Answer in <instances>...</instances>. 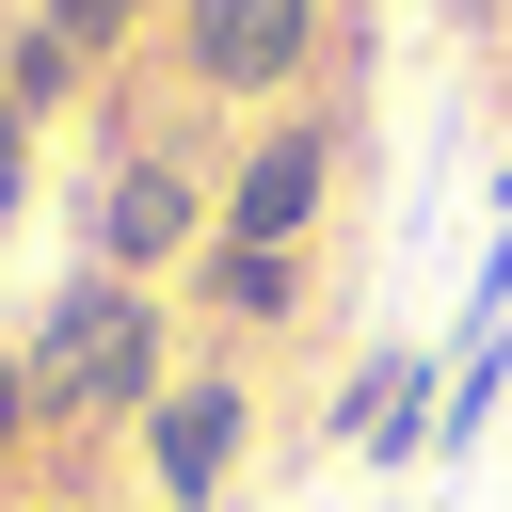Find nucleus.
Returning a JSON list of instances; mask_svg holds the SVG:
<instances>
[{
	"label": "nucleus",
	"instance_id": "nucleus-1",
	"mask_svg": "<svg viewBox=\"0 0 512 512\" xmlns=\"http://www.w3.org/2000/svg\"><path fill=\"white\" fill-rule=\"evenodd\" d=\"M16 368H32L48 416H144V400H160V304H144L128 272H80V288L32 320Z\"/></svg>",
	"mask_w": 512,
	"mask_h": 512
},
{
	"label": "nucleus",
	"instance_id": "nucleus-2",
	"mask_svg": "<svg viewBox=\"0 0 512 512\" xmlns=\"http://www.w3.org/2000/svg\"><path fill=\"white\" fill-rule=\"evenodd\" d=\"M208 224H224V208H208V176H176V144H128V160H112V192H96V272H128V288H144L160 256H208Z\"/></svg>",
	"mask_w": 512,
	"mask_h": 512
},
{
	"label": "nucleus",
	"instance_id": "nucleus-3",
	"mask_svg": "<svg viewBox=\"0 0 512 512\" xmlns=\"http://www.w3.org/2000/svg\"><path fill=\"white\" fill-rule=\"evenodd\" d=\"M240 432H256V400H240L224 368L160 384V400H144V480H160V512H224V480H240Z\"/></svg>",
	"mask_w": 512,
	"mask_h": 512
},
{
	"label": "nucleus",
	"instance_id": "nucleus-4",
	"mask_svg": "<svg viewBox=\"0 0 512 512\" xmlns=\"http://www.w3.org/2000/svg\"><path fill=\"white\" fill-rule=\"evenodd\" d=\"M320 192H336V128H272V144L224 176V224H208V240H272V256H304Z\"/></svg>",
	"mask_w": 512,
	"mask_h": 512
},
{
	"label": "nucleus",
	"instance_id": "nucleus-5",
	"mask_svg": "<svg viewBox=\"0 0 512 512\" xmlns=\"http://www.w3.org/2000/svg\"><path fill=\"white\" fill-rule=\"evenodd\" d=\"M320 48V0H192V80L208 96H272Z\"/></svg>",
	"mask_w": 512,
	"mask_h": 512
},
{
	"label": "nucleus",
	"instance_id": "nucleus-6",
	"mask_svg": "<svg viewBox=\"0 0 512 512\" xmlns=\"http://www.w3.org/2000/svg\"><path fill=\"white\" fill-rule=\"evenodd\" d=\"M320 448H352V464H416V448H432V352H368V368L320 400Z\"/></svg>",
	"mask_w": 512,
	"mask_h": 512
},
{
	"label": "nucleus",
	"instance_id": "nucleus-7",
	"mask_svg": "<svg viewBox=\"0 0 512 512\" xmlns=\"http://www.w3.org/2000/svg\"><path fill=\"white\" fill-rule=\"evenodd\" d=\"M192 304H208V320H288V304H304V256H272V240H208V256H192Z\"/></svg>",
	"mask_w": 512,
	"mask_h": 512
},
{
	"label": "nucleus",
	"instance_id": "nucleus-8",
	"mask_svg": "<svg viewBox=\"0 0 512 512\" xmlns=\"http://www.w3.org/2000/svg\"><path fill=\"white\" fill-rule=\"evenodd\" d=\"M128 16H144V0H48V16H32V32H64V48H80V64H96V48H112V32H128Z\"/></svg>",
	"mask_w": 512,
	"mask_h": 512
},
{
	"label": "nucleus",
	"instance_id": "nucleus-9",
	"mask_svg": "<svg viewBox=\"0 0 512 512\" xmlns=\"http://www.w3.org/2000/svg\"><path fill=\"white\" fill-rule=\"evenodd\" d=\"M32 416H48V400H32V368H0V464L32 448Z\"/></svg>",
	"mask_w": 512,
	"mask_h": 512
},
{
	"label": "nucleus",
	"instance_id": "nucleus-10",
	"mask_svg": "<svg viewBox=\"0 0 512 512\" xmlns=\"http://www.w3.org/2000/svg\"><path fill=\"white\" fill-rule=\"evenodd\" d=\"M16 160H32V96L0 80V176H16Z\"/></svg>",
	"mask_w": 512,
	"mask_h": 512
},
{
	"label": "nucleus",
	"instance_id": "nucleus-11",
	"mask_svg": "<svg viewBox=\"0 0 512 512\" xmlns=\"http://www.w3.org/2000/svg\"><path fill=\"white\" fill-rule=\"evenodd\" d=\"M32 512H80V496H32Z\"/></svg>",
	"mask_w": 512,
	"mask_h": 512
},
{
	"label": "nucleus",
	"instance_id": "nucleus-12",
	"mask_svg": "<svg viewBox=\"0 0 512 512\" xmlns=\"http://www.w3.org/2000/svg\"><path fill=\"white\" fill-rule=\"evenodd\" d=\"M496 208H512V176H496Z\"/></svg>",
	"mask_w": 512,
	"mask_h": 512
}]
</instances>
